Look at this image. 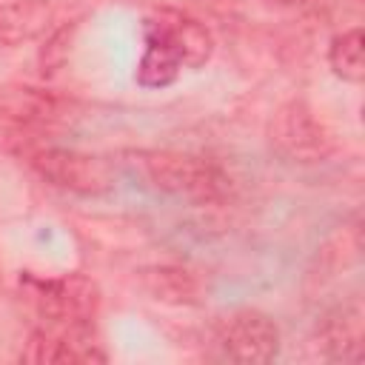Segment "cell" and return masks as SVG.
Listing matches in <instances>:
<instances>
[{
	"instance_id": "cell-1",
	"label": "cell",
	"mask_w": 365,
	"mask_h": 365,
	"mask_svg": "<svg viewBox=\"0 0 365 365\" xmlns=\"http://www.w3.org/2000/svg\"><path fill=\"white\" fill-rule=\"evenodd\" d=\"M145 48L137 63V83L143 88L171 86L182 68H202L211 60V31L180 9H154L143 17Z\"/></svg>"
},
{
	"instance_id": "cell-2",
	"label": "cell",
	"mask_w": 365,
	"mask_h": 365,
	"mask_svg": "<svg viewBox=\"0 0 365 365\" xmlns=\"http://www.w3.org/2000/svg\"><path fill=\"white\" fill-rule=\"evenodd\" d=\"M26 288L48 328H66V331L91 328L100 305V291L88 277L83 274H66L57 279L29 277Z\"/></svg>"
},
{
	"instance_id": "cell-9",
	"label": "cell",
	"mask_w": 365,
	"mask_h": 365,
	"mask_svg": "<svg viewBox=\"0 0 365 365\" xmlns=\"http://www.w3.org/2000/svg\"><path fill=\"white\" fill-rule=\"evenodd\" d=\"M328 66L331 71L345 83H362L365 80V46H362V29H348L331 40L328 48Z\"/></svg>"
},
{
	"instance_id": "cell-6",
	"label": "cell",
	"mask_w": 365,
	"mask_h": 365,
	"mask_svg": "<svg viewBox=\"0 0 365 365\" xmlns=\"http://www.w3.org/2000/svg\"><path fill=\"white\" fill-rule=\"evenodd\" d=\"M271 143L291 160L314 163L331 151V140L325 128L311 117V111L299 103H291L279 111L277 125L271 131Z\"/></svg>"
},
{
	"instance_id": "cell-7",
	"label": "cell",
	"mask_w": 365,
	"mask_h": 365,
	"mask_svg": "<svg viewBox=\"0 0 365 365\" xmlns=\"http://www.w3.org/2000/svg\"><path fill=\"white\" fill-rule=\"evenodd\" d=\"M29 362H106V354L97 342L88 339V331L66 328H40L31 334V342L23 354Z\"/></svg>"
},
{
	"instance_id": "cell-3",
	"label": "cell",
	"mask_w": 365,
	"mask_h": 365,
	"mask_svg": "<svg viewBox=\"0 0 365 365\" xmlns=\"http://www.w3.org/2000/svg\"><path fill=\"white\" fill-rule=\"evenodd\" d=\"M137 165L143 168L145 180L154 182L160 191L194 200V202H208L222 194V177L214 165H208L200 157L191 154H174V151H140Z\"/></svg>"
},
{
	"instance_id": "cell-4",
	"label": "cell",
	"mask_w": 365,
	"mask_h": 365,
	"mask_svg": "<svg viewBox=\"0 0 365 365\" xmlns=\"http://www.w3.org/2000/svg\"><path fill=\"white\" fill-rule=\"evenodd\" d=\"M214 342L231 362L265 365L279 354V328L268 314L242 308L217 322Z\"/></svg>"
},
{
	"instance_id": "cell-8",
	"label": "cell",
	"mask_w": 365,
	"mask_h": 365,
	"mask_svg": "<svg viewBox=\"0 0 365 365\" xmlns=\"http://www.w3.org/2000/svg\"><path fill=\"white\" fill-rule=\"evenodd\" d=\"M48 3L46 0H14L0 6V43H20L46 29L48 20Z\"/></svg>"
},
{
	"instance_id": "cell-10",
	"label": "cell",
	"mask_w": 365,
	"mask_h": 365,
	"mask_svg": "<svg viewBox=\"0 0 365 365\" xmlns=\"http://www.w3.org/2000/svg\"><path fill=\"white\" fill-rule=\"evenodd\" d=\"M274 3H285V6H294V3H308V0H274Z\"/></svg>"
},
{
	"instance_id": "cell-5",
	"label": "cell",
	"mask_w": 365,
	"mask_h": 365,
	"mask_svg": "<svg viewBox=\"0 0 365 365\" xmlns=\"http://www.w3.org/2000/svg\"><path fill=\"white\" fill-rule=\"evenodd\" d=\"M31 165L37 168L40 177L74 194H103L114 182L111 165L103 157L71 148H43L31 154Z\"/></svg>"
}]
</instances>
